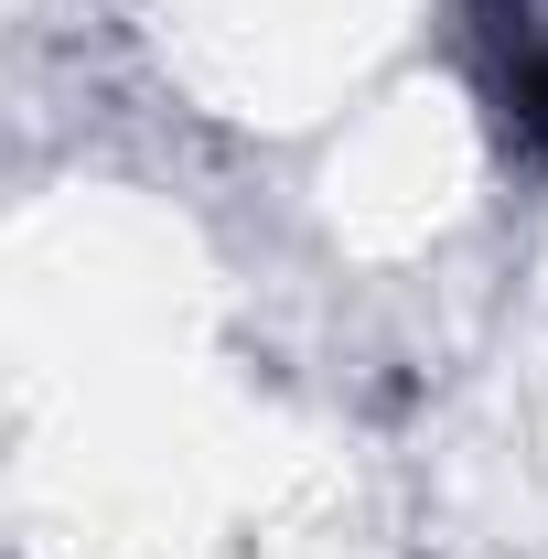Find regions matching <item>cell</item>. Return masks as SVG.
Listing matches in <instances>:
<instances>
[{"mask_svg":"<svg viewBox=\"0 0 548 559\" xmlns=\"http://www.w3.org/2000/svg\"><path fill=\"white\" fill-rule=\"evenodd\" d=\"M484 108L516 162H548V0H463Z\"/></svg>","mask_w":548,"mask_h":559,"instance_id":"obj_1","label":"cell"}]
</instances>
